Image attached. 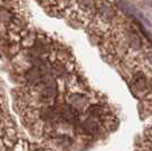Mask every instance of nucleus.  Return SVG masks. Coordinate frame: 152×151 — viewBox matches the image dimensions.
Here are the masks:
<instances>
[{"label":"nucleus","instance_id":"f257e3e1","mask_svg":"<svg viewBox=\"0 0 152 151\" xmlns=\"http://www.w3.org/2000/svg\"><path fill=\"white\" fill-rule=\"evenodd\" d=\"M131 88L137 95H145L152 91V78L145 73L144 69H136L132 74Z\"/></svg>","mask_w":152,"mask_h":151},{"label":"nucleus","instance_id":"f03ea898","mask_svg":"<svg viewBox=\"0 0 152 151\" xmlns=\"http://www.w3.org/2000/svg\"><path fill=\"white\" fill-rule=\"evenodd\" d=\"M69 106L75 108L76 110L81 109H86L88 106L91 103V97L88 92L83 91V89L78 90H70L66 95V101Z\"/></svg>","mask_w":152,"mask_h":151},{"label":"nucleus","instance_id":"7ed1b4c3","mask_svg":"<svg viewBox=\"0 0 152 151\" xmlns=\"http://www.w3.org/2000/svg\"><path fill=\"white\" fill-rule=\"evenodd\" d=\"M80 127H81V131L84 134L92 135V136L99 135L100 131H101L100 120L95 119V118H91V117H86L83 122H81L80 123Z\"/></svg>","mask_w":152,"mask_h":151},{"label":"nucleus","instance_id":"20e7f679","mask_svg":"<svg viewBox=\"0 0 152 151\" xmlns=\"http://www.w3.org/2000/svg\"><path fill=\"white\" fill-rule=\"evenodd\" d=\"M59 110H60L61 119L65 120L66 123H76L78 119V111L75 108L69 106L67 102L60 103L59 105Z\"/></svg>","mask_w":152,"mask_h":151},{"label":"nucleus","instance_id":"39448f33","mask_svg":"<svg viewBox=\"0 0 152 151\" xmlns=\"http://www.w3.org/2000/svg\"><path fill=\"white\" fill-rule=\"evenodd\" d=\"M22 151H26V149H25V150H22Z\"/></svg>","mask_w":152,"mask_h":151}]
</instances>
